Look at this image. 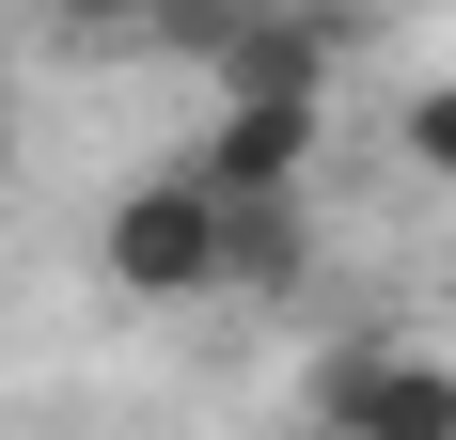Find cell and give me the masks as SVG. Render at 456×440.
Segmentation results:
<instances>
[{
	"instance_id": "ba28073f",
	"label": "cell",
	"mask_w": 456,
	"mask_h": 440,
	"mask_svg": "<svg viewBox=\"0 0 456 440\" xmlns=\"http://www.w3.org/2000/svg\"><path fill=\"white\" fill-rule=\"evenodd\" d=\"M0 174H16V110H0Z\"/></svg>"
},
{
	"instance_id": "6da1fadb",
	"label": "cell",
	"mask_w": 456,
	"mask_h": 440,
	"mask_svg": "<svg viewBox=\"0 0 456 440\" xmlns=\"http://www.w3.org/2000/svg\"><path fill=\"white\" fill-rule=\"evenodd\" d=\"M94 267H110V299H236V205L189 174V158H158V174L110 189Z\"/></svg>"
},
{
	"instance_id": "277c9868",
	"label": "cell",
	"mask_w": 456,
	"mask_h": 440,
	"mask_svg": "<svg viewBox=\"0 0 456 440\" xmlns=\"http://www.w3.org/2000/svg\"><path fill=\"white\" fill-rule=\"evenodd\" d=\"M330 79H346V16H330V0H252V32L221 47V110L236 94H283V110H330Z\"/></svg>"
},
{
	"instance_id": "8992f818",
	"label": "cell",
	"mask_w": 456,
	"mask_h": 440,
	"mask_svg": "<svg viewBox=\"0 0 456 440\" xmlns=\"http://www.w3.org/2000/svg\"><path fill=\"white\" fill-rule=\"evenodd\" d=\"M63 47H158V0H47Z\"/></svg>"
},
{
	"instance_id": "5b68a950",
	"label": "cell",
	"mask_w": 456,
	"mask_h": 440,
	"mask_svg": "<svg viewBox=\"0 0 456 440\" xmlns=\"http://www.w3.org/2000/svg\"><path fill=\"white\" fill-rule=\"evenodd\" d=\"M299 252H315L299 205H236V283H299Z\"/></svg>"
},
{
	"instance_id": "3957f363",
	"label": "cell",
	"mask_w": 456,
	"mask_h": 440,
	"mask_svg": "<svg viewBox=\"0 0 456 440\" xmlns=\"http://www.w3.org/2000/svg\"><path fill=\"white\" fill-rule=\"evenodd\" d=\"M315 142H330V110H283V94H236V110H205V142H189V174L221 189V205H299V189H315Z\"/></svg>"
},
{
	"instance_id": "7a4b0ae2",
	"label": "cell",
	"mask_w": 456,
	"mask_h": 440,
	"mask_svg": "<svg viewBox=\"0 0 456 440\" xmlns=\"http://www.w3.org/2000/svg\"><path fill=\"white\" fill-rule=\"evenodd\" d=\"M299 425L315 440H456V362L394 346V330H330L299 378Z\"/></svg>"
},
{
	"instance_id": "52a82bcc",
	"label": "cell",
	"mask_w": 456,
	"mask_h": 440,
	"mask_svg": "<svg viewBox=\"0 0 456 440\" xmlns=\"http://www.w3.org/2000/svg\"><path fill=\"white\" fill-rule=\"evenodd\" d=\"M394 142H410V174H441V189H456V79H425L410 110H394Z\"/></svg>"
}]
</instances>
